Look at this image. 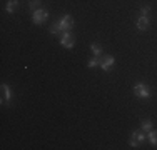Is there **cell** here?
Instances as JSON below:
<instances>
[{
	"mask_svg": "<svg viewBox=\"0 0 157 150\" xmlns=\"http://www.w3.org/2000/svg\"><path fill=\"white\" fill-rule=\"evenodd\" d=\"M59 42H60L62 47H65V48H72L74 47V35H72V32L70 30H63V32L60 33V39H59Z\"/></svg>",
	"mask_w": 157,
	"mask_h": 150,
	"instance_id": "obj_2",
	"label": "cell"
},
{
	"mask_svg": "<svg viewBox=\"0 0 157 150\" xmlns=\"http://www.w3.org/2000/svg\"><path fill=\"white\" fill-rule=\"evenodd\" d=\"M149 12H151V7H142L140 9V15H149Z\"/></svg>",
	"mask_w": 157,
	"mask_h": 150,
	"instance_id": "obj_17",
	"label": "cell"
},
{
	"mask_svg": "<svg viewBox=\"0 0 157 150\" xmlns=\"http://www.w3.org/2000/svg\"><path fill=\"white\" fill-rule=\"evenodd\" d=\"M47 18H48V12L45 9H37V10L32 12V22L37 24V25H42Z\"/></svg>",
	"mask_w": 157,
	"mask_h": 150,
	"instance_id": "obj_1",
	"label": "cell"
},
{
	"mask_svg": "<svg viewBox=\"0 0 157 150\" xmlns=\"http://www.w3.org/2000/svg\"><path fill=\"white\" fill-rule=\"evenodd\" d=\"M139 144H140V142H137L136 138H132V137H130V140H129V145H130L132 148H137V147H139Z\"/></svg>",
	"mask_w": 157,
	"mask_h": 150,
	"instance_id": "obj_16",
	"label": "cell"
},
{
	"mask_svg": "<svg viewBox=\"0 0 157 150\" xmlns=\"http://www.w3.org/2000/svg\"><path fill=\"white\" fill-rule=\"evenodd\" d=\"M149 25H151V20H149V15H140L139 20H137V28L140 30H147Z\"/></svg>",
	"mask_w": 157,
	"mask_h": 150,
	"instance_id": "obj_7",
	"label": "cell"
},
{
	"mask_svg": "<svg viewBox=\"0 0 157 150\" xmlns=\"http://www.w3.org/2000/svg\"><path fill=\"white\" fill-rule=\"evenodd\" d=\"M62 32H63V28H62V25L59 24V22H55V24L50 25V33H54V35H59V33H62Z\"/></svg>",
	"mask_w": 157,
	"mask_h": 150,
	"instance_id": "obj_10",
	"label": "cell"
},
{
	"mask_svg": "<svg viewBox=\"0 0 157 150\" xmlns=\"http://www.w3.org/2000/svg\"><path fill=\"white\" fill-rule=\"evenodd\" d=\"M130 137H132V138H136L137 142H144L145 138H147V133H145L144 130L140 129V130H134V132L130 133Z\"/></svg>",
	"mask_w": 157,
	"mask_h": 150,
	"instance_id": "obj_8",
	"label": "cell"
},
{
	"mask_svg": "<svg viewBox=\"0 0 157 150\" xmlns=\"http://www.w3.org/2000/svg\"><path fill=\"white\" fill-rule=\"evenodd\" d=\"M59 24L62 25L63 30H72V27H74V18L70 17V15H63L60 20H59Z\"/></svg>",
	"mask_w": 157,
	"mask_h": 150,
	"instance_id": "obj_5",
	"label": "cell"
},
{
	"mask_svg": "<svg viewBox=\"0 0 157 150\" xmlns=\"http://www.w3.org/2000/svg\"><path fill=\"white\" fill-rule=\"evenodd\" d=\"M2 92H3V97H2V105H5V103H9L10 100H12L13 93H12V90L9 88V85H5V84H2Z\"/></svg>",
	"mask_w": 157,
	"mask_h": 150,
	"instance_id": "obj_6",
	"label": "cell"
},
{
	"mask_svg": "<svg viewBox=\"0 0 157 150\" xmlns=\"http://www.w3.org/2000/svg\"><path fill=\"white\" fill-rule=\"evenodd\" d=\"M17 5H18V0H9L7 5H5V10L9 13H13V12H15V9H17Z\"/></svg>",
	"mask_w": 157,
	"mask_h": 150,
	"instance_id": "obj_9",
	"label": "cell"
},
{
	"mask_svg": "<svg viewBox=\"0 0 157 150\" xmlns=\"http://www.w3.org/2000/svg\"><path fill=\"white\" fill-rule=\"evenodd\" d=\"M152 127H154V125H152V122H151V120H142V125H140V129L144 130L145 133H147L149 130H152Z\"/></svg>",
	"mask_w": 157,
	"mask_h": 150,
	"instance_id": "obj_14",
	"label": "cell"
},
{
	"mask_svg": "<svg viewBox=\"0 0 157 150\" xmlns=\"http://www.w3.org/2000/svg\"><path fill=\"white\" fill-rule=\"evenodd\" d=\"M147 138L152 145H157V130H149L147 132Z\"/></svg>",
	"mask_w": 157,
	"mask_h": 150,
	"instance_id": "obj_11",
	"label": "cell"
},
{
	"mask_svg": "<svg viewBox=\"0 0 157 150\" xmlns=\"http://www.w3.org/2000/svg\"><path fill=\"white\" fill-rule=\"evenodd\" d=\"M134 93H136L139 99H149V97H151V90H149V87L145 84H142V82L134 85Z\"/></svg>",
	"mask_w": 157,
	"mask_h": 150,
	"instance_id": "obj_3",
	"label": "cell"
},
{
	"mask_svg": "<svg viewBox=\"0 0 157 150\" xmlns=\"http://www.w3.org/2000/svg\"><path fill=\"white\" fill-rule=\"evenodd\" d=\"M114 63H115V58L112 57V55H104V58H102V62H100L99 67L104 70V72H110L112 67H114Z\"/></svg>",
	"mask_w": 157,
	"mask_h": 150,
	"instance_id": "obj_4",
	"label": "cell"
},
{
	"mask_svg": "<svg viewBox=\"0 0 157 150\" xmlns=\"http://www.w3.org/2000/svg\"><path fill=\"white\" fill-rule=\"evenodd\" d=\"M40 3H42L40 0H29V7L32 9V12H33V10H37V9H39V7H40Z\"/></svg>",
	"mask_w": 157,
	"mask_h": 150,
	"instance_id": "obj_15",
	"label": "cell"
},
{
	"mask_svg": "<svg viewBox=\"0 0 157 150\" xmlns=\"http://www.w3.org/2000/svg\"><path fill=\"white\" fill-rule=\"evenodd\" d=\"M90 50L95 57H100V55H102V48H100L99 43H90Z\"/></svg>",
	"mask_w": 157,
	"mask_h": 150,
	"instance_id": "obj_13",
	"label": "cell"
},
{
	"mask_svg": "<svg viewBox=\"0 0 157 150\" xmlns=\"http://www.w3.org/2000/svg\"><path fill=\"white\" fill-rule=\"evenodd\" d=\"M100 62H102V55L100 57H94L89 60V69H95L97 65H100Z\"/></svg>",
	"mask_w": 157,
	"mask_h": 150,
	"instance_id": "obj_12",
	"label": "cell"
}]
</instances>
